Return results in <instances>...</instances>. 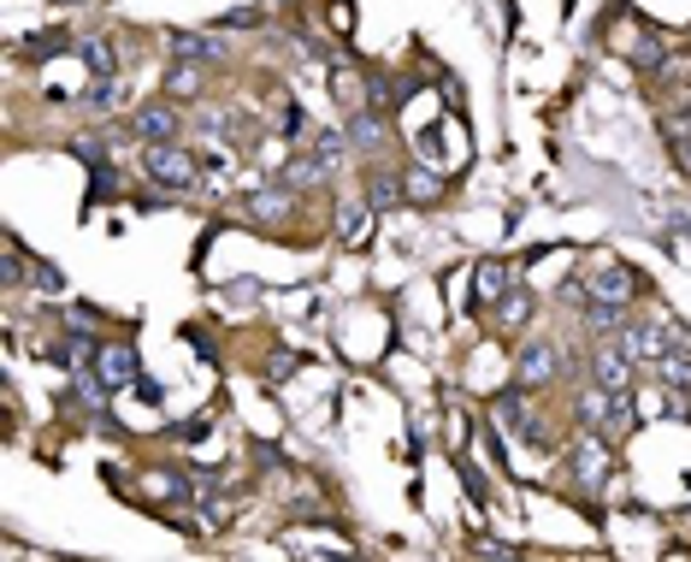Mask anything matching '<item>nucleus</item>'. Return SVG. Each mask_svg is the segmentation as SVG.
I'll list each match as a JSON object with an SVG mask.
<instances>
[{
    "label": "nucleus",
    "mask_w": 691,
    "mask_h": 562,
    "mask_svg": "<svg viewBox=\"0 0 691 562\" xmlns=\"http://www.w3.org/2000/svg\"><path fill=\"white\" fill-rule=\"evenodd\" d=\"M149 178L172 184V190H196V154L178 149V137H172V142H149Z\"/></svg>",
    "instance_id": "nucleus-1"
},
{
    "label": "nucleus",
    "mask_w": 691,
    "mask_h": 562,
    "mask_svg": "<svg viewBox=\"0 0 691 562\" xmlns=\"http://www.w3.org/2000/svg\"><path fill=\"white\" fill-rule=\"evenodd\" d=\"M555 373H562L555 343L550 338H532L520 350V362H514V385H520V391H543V385H555Z\"/></svg>",
    "instance_id": "nucleus-2"
},
{
    "label": "nucleus",
    "mask_w": 691,
    "mask_h": 562,
    "mask_svg": "<svg viewBox=\"0 0 691 562\" xmlns=\"http://www.w3.org/2000/svg\"><path fill=\"white\" fill-rule=\"evenodd\" d=\"M130 137H137V142H172V137H178V107H172V101L137 107V113H130Z\"/></svg>",
    "instance_id": "nucleus-3"
},
{
    "label": "nucleus",
    "mask_w": 691,
    "mask_h": 562,
    "mask_svg": "<svg viewBox=\"0 0 691 562\" xmlns=\"http://www.w3.org/2000/svg\"><path fill=\"white\" fill-rule=\"evenodd\" d=\"M592 385H602V391H632V355L621 343H602L592 355Z\"/></svg>",
    "instance_id": "nucleus-4"
},
{
    "label": "nucleus",
    "mask_w": 691,
    "mask_h": 562,
    "mask_svg": "<svg viewBox=\"0 0 691 562\" xmlns=\"http://www.w3.org/2000/svg\"><path fill=\"white\" fill-rule=\"evenodd\" d=\"M585 291L602 296V302H621V308H626V302L639 296V279H632V272H626L621 261H602V267H597V279L585 284Z\"/></svg>",
    "instance_id": "nucleus-5"
},
{
    "label": "nucleus",
    "mask_w": 691,
    "mask_h": 562,
    "mask_svg": "<svg viewBox=\"0 0 691 562\" xmlns=\"http://www.w3.org/2000/svg\"><path fill=\"white\" fill-rule=\"evenodd\" d=\"M95 373L119 391V385H137V350L130 343H107V350L95 355Z\"/></svg>",
    "instance_id": "nucleus-6"
},
{
    "label": "nucleus",
    "mask_w": 691,
    "mask_h": 562,
    "mask_svg": "<svg viewBox=\"0 0 691 562\" xmlns=\"http://www.w3.org/2000/svg\"><path fill=\"white\" fill-rule=\"evenodd\" d=\"M614 343H621V350L632 355V367H656L661 355H668V343L656 338V326H626Z\"/></svg>",
    "instance_id": "nucleus-7"
},
{
    "label": "nucleus",
    "mask_w": 691,
    "mask_h": 562,
    "mask_svg": "<svg viewBox=\"0 0 691 562\" xmlns=\"http://www.w3.org/2000/svg\"><path fill=\"white\" fill-rule=\"evenodd\" d=\"M166 42H172V54H178V60H189V66H213V60H225V48H219L213 36H201V31H172Z\"/></svg>",
    "instance_id": "nucleus-8"
},
{
    "label": "nucleus",
    "mask_w": 691,
    "mask_h": 562,
    "mask_svg": "<svg viewBox=\"0 0 691 562\" xmlns=\"http://www.w3.org/2000/svg\"><path fill=\"white\" fill-rule=\"evenodd\" d=\"M661 131H668V142H674V166L691 178V107H668L661 113Z\"/></svg>",
    "instance_id": "nucleus-9"
},
{
    "label": "nucleus",
    "mask_w": 691,
    "mask_h": 562,
    "mask_svg": "<svg viewBox=\"0 0 691 562\" xmlns=\"http://www.w3.org/2000/svg\"><path fill=\"white\" fill-rule=\"evenodd\" d=\"M366 213H373V201L366 196H337V243H361Z\"/></svg>",
    "instance_id": "nucleus-10"
},
{
    "label": "nucleus",
    "mask_w": 691,
    "mask_h": 562,
    "mask_svg": "<svg viewBox=\"0 0 691 562\" xmlns=\"http://www.w3.org/2000/svg\"><path fill=\"white\" fill-rule=\"evenodd\" d=\"M609 402H614V391H602V385H592V391L579 397V421H585V432H592V438H597L602 426H609Z\"/></svg>",
    "instance_id": "nucleus-11"
},
{
    "label": "nucleus",
    "mask_w": 691,
    "mask_h": 562,
    "mask_svg": "<svg viewBox=\"0 0 691 562\" xmlns=\"http://www.w3.org/2000/svg\"><path fill=\"white\" fill-rule=\"evenodd\" d=\"M78 54H83V66H90L95 78H113V71H119V54H113V42H107V36L78 42Z\"/></svg>",
    "instance_id": "nucleus-12"
},
{
    "label": "nucleus",
    "mask_w": 691,
    "mask_h": 562,
    "mask_svg": "<svg viewBox=\"0 0 691 562\" xmlns=\"http://www.w3.org/2000/svg\"><path fill=\"white\" fill-rule=\"evenodd\" d=\"M107 391H113V385L101 379V373H78V391H71V397H78L90 414H107Z\"/></svg>",
    "instance_id": "nucleus-13"
},
{
    "label": "nucleus",
    "mask_w": 691,
    "mask_h": 562,
    "mask_svg": "<svg viewBox=\"0 0 691 562\" xmlns=\"http://www.w3.org/2000/svg\"><path fill=\"white\" fill-rule=\"evenodd\" d=\"M656 373L674 385V391H691V350H668V355L656 362Z\"/></svg>",
    "instance_id": "nucleus-14"
},
{
    "label": "nucleus",
    "mask_w": 691,
    "mask_h": 562,
    "mask_svg": "<svg viewBox=\"0 0 691 562\" xmlns=\"http://www.w3.org/2000/svg\"><path fill=\"white\" fill-rule=\"evenodd\" d=\"M196 95H201V71L189 60H178V71L166 78V101H196Z\"/></svg>",
    "instance_id": "nucleus-15"
},
{
    "label": "nucleus",
    "mask_w": 691,
    "mask_h": 562,
    "mask_svg": "<svg viewBox=\"0 0 691 562\" xmlns=\"http://www.w3.org/2000/svg\"><path fill=\"white\" fill-rule=\"evenodd\" d=\"M473 284H479V291H473L479 302H496V296H503V284H508V267L503 261H479V279Z\"/></svg>",
    "instance_id": "nucleus-16"
},
{
    "label": "nucleus",
    "mask_w": 691,
    "mask_h": 562,
    "mask_svg": "<svg viewBox=\"0 0 691 562\" xmlns=\"http://www.w3.org/2000/svg\"><path fill=\"white\" fill-rule=\"evenodd\" d=\"M496 314H503V326H526V320H532V296H526V291H503V296H496Z\"/></svg>",
    "instance_id": "nucleus-17"
},
{
    "label": "nucleus",
    "mask_w": 691,
    "mask_h": 562,
    "mask_svg": "<svg viewBox=\"0 0 691 562\" xmlns=\"http://www.w3.org/2000/svg\"><path fill=\"white\" fill-rule=\"evenodd\" d=\"M396 196H402V178H390V172H366V201H373V208H390Z\"/></svg>",
    "instance_id": "nucleus-18"
},
{
    "label": "nucleus",
    "mask_w": 691,
    "mask_h": 562,
    "mask_svg": "<svg viewBox=\"0 0 691 562\" xmlns=\"http://www.w3.org/2000/svg\"><path fill=\"white\" fill-rule=\"evenodd\" d=\"M331 95L343 101L349 113H355V107H361V78H355L349 66H331Z\"/></svg>",
    "instance_id": "nucleus-19"
},
{
    "label": "nucleus",
    "mask_w": 691,
    "mask_h": 562,
    "mask_svg": "<svg viewBox=\"0 0 691 562\" xmlns=\"http://www.w3.org/2000/svg\"><path fill=\"white\" fill-rule=\"evenodd\" d=\"M602 432H609V438H626V432H632V391H614V402H609V426H602Z\"/></svg>",
    "instance_id": "nucleus-20"
},
{
    "label": "nucleus",
    "mask_w": 691,
    "mask_h": 562,
    "mask_svg": "<svg viewBox=\"0 0 691 562\" xmlns=\"http://www.w3.org/2000/svg\"><path fill=\"white\" fill-rule=\"evenodd\" d=\"M496 414H503V426H520V438H538V421L526 414V402L503 397V402H496Z\"/></svg>",
    "instance_id": "nucleus-21"
},
{
    "label": "nucleus",
    "mask_w": 691,
    "mask_h": 562,
    "mask_svg": "<svg viewBox=\"0 0 691 562\" xmlns=\"http://www.w3.org/2000/svg\"><path fill=\"white\" fill-rule=\"evenodd\" d=\"M54 48H66V31H36V36H24V54H31V60H54Z\"/></svg>",
    "instance_id": "nucleus-22"
},
{
    "label": "nucleus",
    "mask_w": 691,
    "mask_h": 562,
    "mask_svg": "<svg viewBox=\"0 0 691 562\" xmlns=\"http://www.w3.org/2000/svg\"><path fill=\"white\" fill-rule=\"evenodd\" d=\"M284 178H290V184H319V178H326V161H319V154H314V161H296V166L284 172Z\"/></svg>",
    "instance_id": "nucleus-23"
},
{
    "label": "nucleus",
    "mask_w": 691,
    "mask_h": 562,
    "mask_svg": "<svg viewBox=\"0 0 691 562\" xmlns=\"http://www.w3.org/2000/svg\"><path fill=\"white\" fill-rule=\"evenodd\" d=\"M349 137H355L361 149H366V142H378V119H373V113H361V107H355V119H349Z\"/></svg>",
    "instance_id": "nucleus-24"
},
{
    "label": "nucleus",
    "mask_w": 691,
    "mask_h": 562,
    "mask_svg": "<svg viewBox=\"0 0 691 562\" xmlns=\"http://www.w3.org/2000/svg\"><path fill=\"white\" fill-rule=\"evenodd\" d=\"M402 196H408V201H432V196H437V178H420V172H408V178H402Z\"/></svg>",
    "instance_id": "nucleus-25"
},
{
    "label": "nucleus",
    "mask_w": 691,
    "mask_h": 562,
    "mask_svg": "<svg viewBox=\"0 0 691 562\" xmlns=\"http://www.w3.org/2000/svg\"><path fill=\"white\" fill-rule=\"evenodd\" d=\"M71 149H78V154H83V161H90V166H107V137H78V142H71Z\"/></svg>",
    "instance_id": "nucleus-26"
},
{
    "label": "nucleus",
    "mask_w": 691,
    "mask_h": 562,
    "mask_svg": "<svg viewBox=\"0 0 691 562\" xmlns=\"http://www.w3.org/2000/svg\"><path fill=\"white\" fill-rule=\"evenodd\" d=\"M248 213H255V220H272V213H284V196H278V190H260L255 201H248Z\"/></svg>",
    "instance_id": "nucleus-27"
}]
</instances>
